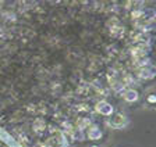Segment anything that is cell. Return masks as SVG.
I'll list each match as a JSON object with an SVG mask.
<instances>
[{"instance_id":"cell-1","label":"cell","mask_w":156,"mask_h":147,"mask_svg":"<svg viewBox=\"0 0 156 147\" xmlns=\"http://www.w3.org/2000/svg\"><path fill=\"white\" fill-rule=\"evenodd\" d=\"M95 111L99 112V114L103 115V117H112L114 110L110 103H107L106 100H101V102H98L96 104H95Z\"/></svg>"},{"instance_id":"cell-2","label":"cell","mask_w":156,"mask_h":147,"mask_svg":"<svg viewBox=\"0 0 156 147\" xmlns=\"http://www.w3.org/2000/svg\"><path fill=\"white\" fill-rule=\"evenodd\" d=\"M109 124H110V126L114 128V129H123L124 126L128 125V118L123 114H114L113 117L110 118Z\"/></svg>"},{"instance_id":"cell-3","label":"cell","mask_w":156,"mask_h":147,"mask_svg":"<svg viewBox=\"0 0 156 147\" xmlns=\"http://www.w3.org/2000/svg\"><path fill=\"white\" fill-rule=\"evenodd\" d=\"M135 76L141 81H148V79H152L155 76V72L149 68V67H145V68H138L135 69Z\"/></svg>"},{"instance_id":"cell-4","label":"cell","mask_w":156,"mask_h":147,"mask_svg":"<svg viewBox=\"0 0 156 147\" xmlns=\"http://www.w3.org/2000/svg\"><path fill=\"white\" fill-rule=\"evenodd\" d=\"M123 99L126 100L127 103H135L138 99H140V95L138 92L133 88H128V89H124L123 90Z\"/></svg>"},{"instance_id":"cell-5","label":"cell","mask_w":156,"mask_h":147,"mask_svg":"<svg viewBox=\"0 0 156 147\" xmlns=\"http://www.w3.org/2000/svg\"><path fill=\"white\" fill-rule=\"evenodd\" d=\"M102 131L99 129V126H96V125H92V126H89L87 129V136L89 140H101L102 139Z\"/></svg>"},{"instance_id":"cell-6","label":"cell","mask_w":156,"mask_h":147,"mask_svg":"<svg viewBox=\"0 0 156 147\" xmlns=\"http://www.w3.org/2000/svg\"><path fill=\"white\" fill-rule=\"evenodd\" d=\"M32 128H34V131L35 132L42 133V132L46 131V124H45V121H43L42 118H36L35 121H34V124H32Z\"/></svg>"},{"instance_id":"cell-7","label":"cell","mask_w":156,"mask_h":147,"mask_svg":"<svg viewBox=\"0 0 156 147\" xmlns=\"http://www.w3.org/2000/svg\"><path fill=\"white\" fill-rule=\"evenodd\" d=\"M91 126V121L88 118H80L77 121V128L78 129H88Z\"/></svg>"},{"instance_id":"cell-8","label":"cell","mask_w":156,"mask_h":147,"mask_svg":"<svg viewBox=\"0 0 156 147\" xmlns=\"http://www.w3.org/2000/svg\"><path fill=\"white\" fill-rule=\"evenodd\" d=\"M146 102L149 104H156V95H149L146 97Z\"/></svg>"},{"instance_id":"cell-9","label":"cell","mask_w":156,"mask_h":147,"mask_svg":"<svg viewBox=\"0 0 156 147\" xmlns=\"http://www.w3.org/2000/svg\"><path fill=\"white\" fill-rule=\"evenodd\" d=\"M78 110H81V111H85V110H88V108H87V105H85V104H81L80 107H78Z\"/></svg>"}]
</instances>
